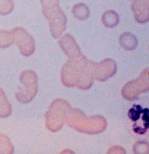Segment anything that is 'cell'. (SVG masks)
<instances>
[{"mask_svg": "<svg viewBox=\"0 0 149 154\" xmlns=\"http://www.w3.org/2000/svg\"><path fill=\"white\" fill-rule=\"evenodd\" d=\"M93 62L84 56L77 60H69L62 69V82L68 87L77 86L83 90L90 88L93 79Z\"/></svg>", "mask_w": 149, "mask_h": 154, "instance_id": "obj_1", "label": "cell"}, {"mask_svg": "<svg viewBox=\"0 0 149 154\" xmlns=\"http://www.w3.org/2000/svg\"><path fill=\"white\" fill-rule=\"evenodd\" d=\"M43 13L49 21L52 35L59 38L66 28L67 19L59 6V0H41Z\"/></svg>", "mask_w": 149, "mask_h": 154, "instance_id": "obj_2", "label": "cell"}, {"mask_svg": "<svg viewBox=\"0 0 149 154\" xmlns=\"http://www.w3.org/2000/svg\"><path fill=\"white\" fill-rule=\"evenodd\" d=\"M67 120L69 126L75 129L78 131L86 133L94 134L99 133L105 130V129L99 126L94 125L93 123H97L105 121V119L101 116H94L90 118L86 117L82 112L75 109H69L66 113Z\"/></svg>", "mask_w": 149, "mask_h": 154, "instance_id": "obj_3", "label": "cell"}, {"mask_svg": "<svg viewBox=\"0 0 149 154\" xmlns=\"http://www.w3.org/2000/svg\"><path fill=\"white\" fill-rule=\"evenodd\" d=\"M21 83L24 89L21 92L16 93V99L22 103L30 102L36 95L38 90V79L35 72L31 70H26L20 75Z\"/></svg>", "mask_w": 149, "mask_h": 154, "instance_id": "obj_4", "label": "cell"}, {"mask_svg": "<svg viewBox=\"0 0 149 154\" xmlns=\"http://www.w3.org/2000/svg\"><path fill=\"white\" fill-rule=\"evenodd\" d=\"M92 71L93 79L105 81L115 74L116 64L111 59H105L99 64L93 63Z\"/></svg>", "mask_w": 149, "mask_h": 154, "instance_id": "obj_5", "label": "cell"}, {"mask_svg": "<svg viewBox=\"0 0 149 154\" xmlns=\"http://www.w3.org/2000/svg\"><path fill=\"white\" fill-rule=\"evenodd\" d=\"M131 8L136 21L141 24L149 20V0H132Z\"/></svg>", "mask_w": 149, "mask_h": 154, "instance_id": "obj_6", "label": "cell"}, {"mask_svg": "<svg viewBox=\"0 0 149 154\" xmlns=\"http://www.w3.org/2000/svg\"><path fill=\"white\" fill-rule=\"evenodd\" d=\"M62 50L71 58H78L81 56V51L74 39L69 34H66L59 41Z\"/></svg>", "mask_w": 149, "mask_h": 154, "instance_id": "obj_7", "label": "cell"}, {"mask_svg": "<svg viewBox=\"0 0 149 154\" xmlns=\"http://www.w3.org/2000/svg\"><path fill=\"white\" fill-rule=\"evenodd\" d=\"M20 32L21 34L17 37L16 42L21 52L25 56H30L34 53L35 49L34 39L24 30L20 29Z\"/></svg>", "mask_w": 149, "mask_h": 154, "instance_id": "obj_8", "label": "cell"}, {"mask_svg": "<svg viewBox=\"0 0 149 154\" xmlns=\"http://www.w3.org/2000/svg\"><path fill=\"white\" fill-rule=\"evenodd\" d=\"M120 43L122 47L128 51L134 50L138 45L136 37L129 32H125L121 34Z\"/></svg>", "mask_w": 149, "mask_h": 154, "instance_id": "obj_9", "label": "cell"}, {"mask_svg": "<svg viewBox=\"0 0 149 154\" xmlns=\"http://www.w3.org/2000/svg\"><path fill=\"white\" fill-rule=\"evenodd\" d=\"M101 20L105 27L113 28L118 25L120 22V16L115 11L108 10L103 13Z\"/></svg>", "mask_w": 149, "mask_h": 154, "instance_id": "obj_10", "label": "cell"}, {"mask_svg": "<svg viewBox=\"0 0 149 154\" xmlns=\"http://www.w3.org/2000/svg\"><path fill=\"white\" fill-rule=\"evenodd\" d=\"M11 113L12 108L11 103L9 102L4 91L0 88V118H8Z\"/></svg>", "mask_w": 149, "mask_h": 154, "instance_id": "obj_11", "label": "cell"}, {"mask_svg": "<svg viewBox=\"0 0 149 154\" xmlns=\"http://www.w3.org/2000/svg\"><path fill=\"white\" fill-rule=\"evenodd\" d=\"M72 13L75 17L80 21H85L90 15V11L87 5L84 3H78L73 7Z\"/></svg>", "mask_w": 149, "mask_h": 154, "instance_id": "obj_12", "label": "cell"}, {"mask_svg": "<svg viewBox=\"0 0 149 154\" xmlns=\"http://www.w3.org/2000/svg\"><path fill=\"white\" fill-rule=\"evenodd\" d=\"M14 147L7 136L0 135V154H13Z\"/></svg>", "mask_w": 149, "mask_h": 154, "instance_id": "obj_13", "label": "cell"}, {"mask_svg": "<svg viewBox=\"0 0 149 154\" xmlns=\"http://www.w3.org/2000/svg\"><path fill=\"white\" fill-rule=\"evenodd\" d=\"M143 109L141 106L134 105L133 107L129 110V118L131 121L137 122L141 118V115L143 113Z\"/></svg>", "mask_w": 149, "mask_h": 154, "instance_id": "obj_14", "label": "cell"}, {"mask_svg": "<svg viewBox=\"0 0 149 154\" xmlns=\"http://www.w3.org/2000/svg\"><path fill=\"white\" fill-rule=\"evenodd\" d=\"M0 135H1V133H0Z\"/></svg>", "mask_w": 149, "mask_h": 154, "instance_id": "obj_15", "label": "cell"}]
</instances>
